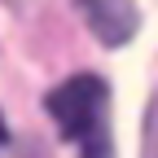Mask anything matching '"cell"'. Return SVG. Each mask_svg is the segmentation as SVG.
Masks as SVG:
<instances>
[{
  "mask_svg": "<svg viewBox=\"0 0 158 158\" xmlns=\"http://www.w3.org/2000/svg\"><path fill=\"white\" fill-rule=\"evenodd\" d=\"M48 114L62 136L79 149V158H114L110 141V88L97 75H70L48 92Z\"/></svg>",
  "mask_w": 158,
  "mask_h": 158,
  "instance_id": "6da1fadb",
  "label": "cell"
},
{
  "mask_svg": "<svg viewBox=\"0 0 158 158\" xmlns=\"http://www.w3.org/2000/svg\"><path fill=\"white\" fill-rule=\"evenodd\" d=\"M79 13H84V22L92 27V35L101 40V44L118 48L127 44L141 27V9H136V0H75Z\"/></svg>",
  "mask_w": 158,
  "mask_h": 158,
  "instance_id": "7a4b0ae2",
  "label": "cell"
},
{
  "mask_svg": "<svg viewBox=\"0 0 158 158\" xmlns=\"http://www.w3.org/2000/svg\"><path fill=\"white\" fill-rule=\"evenodd\" d=\"M0 145H5V114H0Z\"/></svg>",
  "mask_w": 158,
  "mask_h": 158,
  "instance_id": "3957f363",
  "label": "cell"
}]
</instances>
